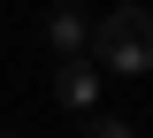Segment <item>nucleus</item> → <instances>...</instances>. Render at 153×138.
Instances as JSON below:
<instances>
[{
  "label": "nucleus",
  "mask_w": 153,
  "mask_h": 138,
  "mask_svg": "<svg viewBox=\"0 0 153 138\" xmlns=\"http://www.w3.org/2000/svg\"><path fill=\"white\" fill-rule=\"evenodd\" d=\"M92 69L146 77L153 69V8H107V23H92Z\"/></svg>",
  "instance_id": "obj_1"
},
{
  "label": "nucleus",
  "mask_w": 153,
  "mask_h": 138,
  "mask_svg": "<svg viewBox=\"0 0 153 138\" xmlns=\"http://www.w3.org/2000/svg\"><path fill=\"white\" fill-rule=\"evenodd\" d=\"M46 46H54L61 61H92V23L76 16V8H54V16H46Z\"/></svg>",
  "instance_id": "obj_3"
},
{
  "label": "nucleus",
  "mask_w": 153,
  "mask_h": 138,
  "mask_svg": "<svg viewBox=\"0 0 153 138\" xmlns=\"http://www.w3.org/2000/svg\"><path fill=\"white\" fill-rule=\"evenodd\" d=\"M54 100L69 107V115H100V69H92V61H61Z\"/></svg>",
  "instance_id": "obj_2"
},
{
  "label": "nucleus",
  "mask_w": 153,
  "mask_h": 138,
  "mask_svg": "<svg viewBox=\"0 0 153 138\" xmlns=\"http://www.w3.org/2000/svg\"><path fill=\"white\" fill-rule=\"evenodd\" d=\"M84 138H138L123 115H84Z\"/></svg>",
  "instance_id": "obj_4"
}]
</instances>
